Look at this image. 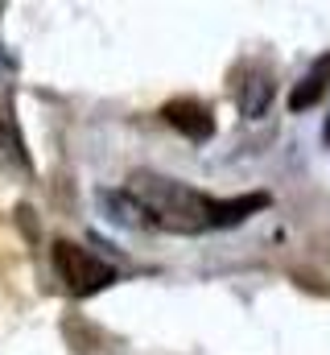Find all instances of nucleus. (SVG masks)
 <instances>
[{
    "mask_svg": "<svg viewBox=\"0 0 330 355\" xmlns=\"http://www.w3.org/2000/svg\"><path fill=\"white\" fill-rule=\"evenodd\" d=\"M327 141H330V120H327Z\"/></svg>",
    "mask_w": 330,
    "mask_h": 355,
    "instance_id": "7",
    "label": "nucleus"
},
{
    "mask_svg": "<svg viewBox=\"0 0 330 355\" xmlns=\"http://www.w3.org/2000/svg\"><path fill=\"white\" fill-rule=\"evenodd\" d=\"M327 87H330V54H327V58H318V62L310 67V75L293 87V95H289V107H293V112L310 107V103H314V99H318Z\"/></svg>",
    "mask_w": 330,
    "mask_h": 355,
    "instance_id": "4",
    "label": "nucleus"
},
{
    "mask_svg": "<svg viewBox=\"0 0 330 355\" xmlns=\"http://www.w3.org/2000/svg\"><path fill=\"white\" fill-rule=\"evenodd\" d=\"M132 202L141 207V219L177 232V236H198V232H215V227H236L244 223L252 211H260L268 198L264 194H244V198H211L198 194L182 182H169L157 174H137L128 186Z\"/></svg>",
    "mask_w": 330,
    "mask_h": 355,
    "instance_id": "1",
    "label": "nucleus"
},
{
    "mask_svg": "<svg viewBox=\"0 0 330 355\" xmlns=\"http://www.w3.org/2000/svg\"><path fill=\"white\" fill-rule=\"evenodd\" d=\"M268 99H272V83L260 79V75H252L244 87H240V107H244V116H264Z\"/></svg>",
    "mask_w": 330,
    "mask_h": 355,
    "instance_id": "5",
    "label": "nucleus"
},
{
    "mask_svg": "<svg viewBox=\"0 0 330 355\" xmlns=\"http://www.w3.org/2000/svg\"><path fill=\"white\" fill-rule=\"evenodd\" d=\"M162 116L177 128V132H186L190 141H207V137L215 132L211 107H207V103H198V99H173V103H165Z\"/></svg>",
    "mask_w": 330,
    "mask_h": 355,
    "instance_id": "3",
    "label": "nucleus"
},
{
    "mask_svg": "<svg viewBox=\"0 0 330 355\" xmlns=\"http://www.w3.org/2000/svg\"><path fill=\"white\" fill-rule=\"evenodd\" d=\"M54 261L62 268V277H67V285H71V293H95V289H103V285H112L116 281V268L103 265L95 252H87L79 244H58L54 248Z\"/></svg>",
    "mask_w": 330,
    "mask_h": 355,
    "instance_id": "2",
    "label": "nucleus"
},
{
    "mask_svg": "<svg viewBox=\"0 0 330 355\" xmlns=\"http://www.w3.org/2000/svg\"><path fill=\"white\" fill-rule=\"evenodd\" d=\"M0 67H4V71H12V62H8V58H4V54H0Z\"/></svg>",
    "mask_w": 330,
    "mask_h": 355,
    "instance_id": "6",
    "label": "nucleus"
}]
</instances>
